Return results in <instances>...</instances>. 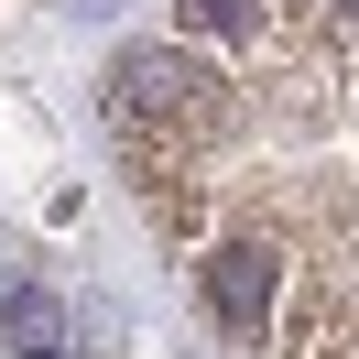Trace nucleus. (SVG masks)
I'll use <instances>...</instances> for the list:
<instances>
[{"mask_svg":"<svg viewBox=\"0 0 359 359\" xmlns=\"http://www.w3.org/2000/svg\"><path fill=\"white\" fill-rule=\"evenodd\" d=\"M185 44H262V0H175Z\"/></svg>","mask_w":359,"mask_h":359,"instance_id":"7ed1b4c3","label":"nucleus"},{"mask_svg":"<svg viewBox=\"0 0 359 359\" xmlns=\"http://www.w3.org/2000/svg\"><path fill=\"white\" fill-rule=\"evenodd\" d=\"M196 294H207L218 327L262 337L272 305H283V240H262V229H218V240L196 250Z\"/></svg>","mask_w":359,"mask_h":359,"instance_id":"f257e3e1","label":"nucleus"},{"mask_svg":"<svg viewBox=\"0 0 359 359\" xmlns=\"http://www.w3.org/2000/svg\"><path fill=\"white\" fill-rule=\"evenodd\" d=\"M0 305H11L0 327H11V348H22V359H55V348H66V305H55L44 283H11Z\"/></svg>","mask_w":359,"mask_h":359,"instance_id":"f03ea898","label":"nucleus"}]
</instances>
